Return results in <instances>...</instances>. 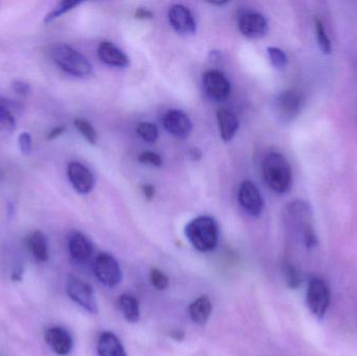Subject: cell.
Returning <instances> with one entry per match:
<instances>
[{
    "instance_id": "obj_4",
    "label": "cell",
    "mask_w": 357,
    "mask_h": 356,
    "mask_svg": "<svg viewBox=\"0 0 357 356\" xmlns=\"http://www.w3.org/2000/svg\"><path fill=\"white\" fill-rule=\"evenodd\" d=\"M185 235L193 248L199 252H209L218 245L220 230L213 217L202 215L187 224Z\"/></svg>"
},
{
    "instance_id": "obj_16",
    "label": "cell",
    "mask_w": 357,
    "mask_h": 356,
    "mask_svg": "<svg viewBox=\"0 0 357 356\" xmlns=\"http://www.w3.org/2000/svg\"><path fill=\"white\" fill-rule=\"evenodd\" d=\"M98 56L102 62L109 66L125 68L130 64L129 58L125 52H121L117 46L111 42H102L98 45Z\"/></svg>"
},
{
    "instance_id": "obj_5",
    "label": "cell",
    "mask_w": 357,
    "mask_h": 356,
    "mask_svg": "<svg viewBox=\"0 0 357 356\" xmlns=\"http://www.w3.org/2000/svg\"><path fill=\"white\" fill-rule=\"evenodd\" d=\"M306 301L310 313L322 320L331 305V290L324 280L314 277L308 282Z\"/></svg>"
},
{
    "instance_id": "obj_11",
    "label": "cell",
    "mask_w": 357,
    "mask_h": 356,
    "mask_svg": "<svg viewBox=\"0 0 357 356\" xmlns=\"http://www.w3.org/2000/svg\"><path fill=\"white\" fill-rule=\"evenodd\" d=\"M238 27L241 33L250 39H260L268 31L266 17L257 12L245 13L239 18Z\"/></svg>"
},
{
    "instance_id": "obj_39",
    "label": "cell",
    "mask_w": 357,
    "mask_h": 356,
    "mask_svg": "<svg viewBox=\"0 0 357 356\" xmlns=\"http://www.w3.org/2000/svg\"><path fill=\"white\" fill-rule=\"evenodd\" d=\"M228 3V2H211V4H213V6H225V4Z\"/></svg>"
},
{
    "instance_id": "obj_30",
    "label": "cell",
    "mask_w": 357,
    "mask_h": 356,
    "mask_svg": "<svg viewBox=\"0 0 357 356\" xmlns=\"http://www.w3.org/2000/svg\"><path fill=\"white\" fill-rule=\"evenodd\" d=\"M151 284L159 291H165L169 288V280L163 272L158 269H153L150 273Z\"/></svg>"
},
{
    "instance_id": "obj_3",
    "label": "cell",
    "mask_w": 357,
    "mask_h": 356,
    "mask_svg": "<svg viewBox=\"0 0 357 356\" xmlns=\"http://www.w3.org/2000/svg\"><path fill=\"white\" fill-rule=\"evenodd\" d=\"M48 56L65 72L75 77H86L92 72L91 63L84 54L68 44L54 43L48 46Z\"/></svg>"
},
{
    "instance_id": "obj_2",
    "label": "cell",
    "mask_w": 357,
    "mask_h": 356,
    "mask_svg": "<svg viewBox=\"0 0 357 356\" xmlns=\"http://www.w3.org/2000/svg\"><path fill=\"white\" fill-rule=\"evenodd\" d=\"M262 177L273 192L285 194L293 182L291 164L280 153H270L262 162Z\"/></svg>"
},
{
    "instance_id": "obj_15",
    "label": "cell",
    "mask_w": 357,
    "mask_h": 356,
    "mask_svg": "<svg viewBox=\"0 0 357 356\" xmlns=\"http://www.w3.org/2000/svg\"><path fill=\"white\" fill-rule=\"evenodd\" d=\"M45 342L56 355L67 356L73 349V339L66 330L62 327H52L46 330L44 334Z\"/></svg>"
},
{
    "instance_id": "obj_38",
    "label": "cell",
    "mask_w": 357,
    "mask_h": 356,
    "mask_svg": "<svg viewBox=\"0 0 357 356\" xmlns=\"http://www.w3.org/2000/svg\"><path fill=\"white\" fill-rule=\"evenodd\" d=\"M189 155H190V157L193 159V160H199V159H201L202 157V153L199 152L197 148H192V150H190Z\"/></svg>"
},
{
    "instance_id": "obj_1",
    "label": "cell",
    "mask_w": 357,
    "mask_h": 356,
    "mask_svg": "<svg viewBox=\"0 0 357 356\" xmlns=\"http://www.w3.org/2000/svg\"><path fill=\"white\" fill-rule=\"evenodd\" d=\"M285 225L291 238L306 250L319 246L312 207L303 200H295L285 208Z\"/></svg>"
},
{
    "instance_id": "obj_33",
    "label": "cell",
    "mask_w": 357,
    "mask_h": 356,
    "mask_svg": "<svg viewBox=\"0 0 357 356\" xmlns=\"http://www.w3.org/2000/svg\"><path fill=\"white\" fill-rule=\"evenodd\" d=\"M12 89L18 95L26 96L31 92V86L25 82L14 81L12 84Z\"/></svg>"
},
{
    "instance_id": "obj_7",
    "label": "cell",
    "mask_w": 357,
    "mask_h": 356,
    "mask_svg": "<svg viewBox=\"0 0 357 356\" xmlns=\"http://www.w3.org/2000/svg\"><path fill=\"white\" fill-rule=\"evenodd\" d=\"M66 291L71 300L90 314L98 313V302L93 288L87 282L83 281L75 276H69L67 280Z\"/></svg>"
},
{
    "instance_id": "obj_27",
    "label": "cell",
    "mask_w": 357,
    "mask_h": 356,
    "mask_svg": "<svg viewBox=\"0 0 357 356\" xmlns=\"http://www.w3.org/2000/svg\"><path fill=\"white\" fill-rule=\"evenodd\" d=\"M138 135L144 140V141L150 142V144H154L158 139L159 132L157 129L156 125H153L151 123H142L137 125Z\"/></svg>"
},
{
    "instance_id": "obj_28",
    "label": "cell",
    "mask_w": 357,
    "mask_h": 356,
    "mask_svg": "<svg viewBox=\"0 0 357 356\" xmlns=\"http://www.w3.org/2000/svg\"><path fill=\"white\" fill-rule=\"evenodd\" d=\"M283 273H284L285 281H287L289 288H299L300 284H301V275H300L299 271L295 265L289 263H285Z\"/></svg>"
},
{
    "instance_id": "obj_26",
    "label": "cell",
    "mask_w": 357,
    "mask_h": 356,
    "mask_svg": "<svg viewBox=\"0 0 357 356\" xmlns=\"http://www.w3.org/2000/svg\"><path fill=\"white\" fill-rule=\"evenodd\" d=\"M81 2L79 1H62L60 3L56 4L45 17H44V23H50L54 21V19L59 18V17L64 15L65 13L69 12V10H73L79 6Z\"/></svg>"
},
{
    "instance_id": "obj_37",
    "label": "cell",
    "mask_w": 357,
    "mask_h": 356,
    "mask_svg": "<svg viewBox=\"0 0 357 356\" xmlns=\"http://www.w3.org/2000/svg\"><path fill=\"white\" fill-rule=\"evenodd\" d=\"M171 336L176 341H182L185 338L184 332H181V330H175V332H172Z\"/></svg>"
},
{
    "instance_id": "obj_13",
    "label": "cell",
    "mask_w": 357,
    "mask_h": 356,
    "mask_svg": "<svg viewBox=\"0 0 357 356\" xmlns=\"http://www.w3.org/2000/svg\"><path fill=\"white\" fill-rule=\"evenodd\" d=\"M69 181L79 194H87L94 187V177L90 169L79 162H70L67 167Z\"/></svg>"
},
{
    "instance_id": "obj_21",
    "label": "cell",
    "mask_w": 357,
    "mask_h": 356,
    "mask_svg": "<svg viewBox=\"0 0 357 356\" xmlns=\"http://www.w3.org/2000/svg\"><path fill=\"white\" fill-rule=\"evenodd\" d=\"M29 251L37 261H44L48 259V244L46 236L41 231H35L27 240Z\"/></svg>"
},
{
    "instance_id": "obj_18",
    "label": "cell",
    "mask_w": 357,
    "mask_h": 356,
    "mask_svg": "<svg viewBox=\"0 0 357 356\" xmlns=\"http://www.w3.org/2000/svg\"><path fill=\"white\" fill-rule=\"evenodd\" d=\"M216 118L220 137L224 141H231L238 131L239 121L236 115L232 111L220 109L216 113Z\"/></svg>"
},
{
    "instance_id": "obj_10",
    "label": "cell",
    "mask_w": 357,
    "mask_h": 356,
    "mask_svg": "<svg viewBox=\"0 0 357 356\" xmlns=\"http://www.w3.org/2000/svg\"><path fill=\"white\" fill-rule=\"evenodd\" d=\"M204 90L211 100L222 102L231 91L230 82L218 70H208L203 77Z\"/></svg>"
},
{
    "instance_id": "obj_25",
    "label": "cell",
    "mask_w": 357,
    "mask_h": 356,
    "mask_svg": "<svg viewBox=\"0 0 357 356\" xmlns=\"http://www.w3.org/2000/svg\"><path fill=\"white\" fill-rule=\"evenodd\" d=\"M75 127H77V131L81 133V135L87 140L89 144H96L98 141V133L93 125L83 118H77L75 121Z\"/></svg>"
},
{
    "instance_id": "obj_36",
    "label": "cell",
    "mask_w": 357,
    "mask_h": 356,
    "mask_svg": "<svg viewBox=\"0 0 357 356\" xmlns=\"http://www.w3.org/2000/svg\"><path fill=\"white\" fill-rule=\"evenodd\" d=\"M135 17L138 19H151L154 17L153 12H151L148 8H138L135 12Z\"/></svg>"
},
{
    "instance_id": "obj_9",
    "label": "cell",
    "mask_w": 357,
    "mask_h": 356,
    "mask_svg": "<svg viewBox=\"0 0 357 356\" xmlns=\"http://www.w3.org/2000/svg\"><path fill=\"white\" fill-rule=\"evenodd\" d=\"M238 201L243 210L251 217H259L264 211V201L260 190L255 183L249 180H245L241 183L238 192Z\"/></svg>"
},
{
    "instance_id": "obj_20",
    "label": "cell",
    "mask_w": 357,
    "mask_h": 356,
    "mask_svg": "<svg viewBox=\"0 0 357 356\" xmlns=\"http://www.w3.org/2000/svg\"><path fill=\"white\" fill-rule=\"evenodd\" d=\"M212 303L207 296H202L189 305V315L197 325L207 323L211 316Z\"/></svg>"
},
{
    "instance_id": "obj_6",
    "label": "cell",
    "mask_w": 357,
    "mask_h": 356,
    "mask_svg": "<svg viewBox=\"0 0 357 356\" xmlns=\"http://www.w3.org/2000/svg\"><path fill=\"white\" fill-rule=\"evenodd\" d=\"M303 105L304 100L301 93L296 90H284L275 98V115L282 123H291L299 116Z\"/></svg>"
},
{
    "instance_id": "obj_23",
    "label": "cell",
    "mask_w": 357,
    "mask_h": 356,
    "mask_svg": "<svg viewBox=\"0 0 357 356\" xmlns=\"http://www.w3.org/2000/svg\"><path fill=\"white\" fill-rule=\"evenodd\" d=\"M15 107H17V105L10 100L0 98V133L14 130L16 119L13 114L12 109Z\"/></svg>"
},
{
    "instance_id": "obj_8",
    "label": "cell",
    "mask_w": 357,
    "mask_h": 356,
    "mask_svg": "<svg viewBox=\"0 0 357 356\" xmlns=\"http://www.w3.org/2000/svg\"><path fill=\"white\" fill-rule=\"evenodd\" d=\"M98 279L109 288H114L121 281V269L116 259L108 253H100L94 263Z\"/></svg>"
},
{
    "instance_id": "obj_32",
    "label": "cell",
    "mask_w": 357,
    "mask_h": 356,
    "mask_svg": "<svg viewBox=\"0 0 357 356\" xmlns=\"http://www.w3.org/2000/svg\"><path fill=\"white\" fill-rule=\"evenodd\" d=\"M18 146L21 153L25 156H29L33 152V139L29 133H21L18 137Z\"/></svg>"
},
{
    "instance_id": "obj_35",
    "label": "cell",
    "mask_w": 357,
    "mask_h": 356,
    "mask_svg": "<svg viewBox=\"0 0 357 356\" xmlns=\"http://www.w3.org/2000/svg\"><path fill=\"white\" fill-rule=\"evenodd\" d=\"M142 192L148 200H152L155 196V187L151 184H144L142 186Z\"/></svg>"
},
{
    "instance_id": "obj_29",
    "label": "cell",
    "mask_w": 357,
    "mask_h": 356,
    "mask_svg": "<svg viewBox=\"0 0 357 356\" xmlns=\"http://www.w3.org/2000/svg\"><path fill=\"white\" fill-rule=\"evenodd\" d=\"M268 58H270L271 63H272L273 66H274L275 68L283 69L287 67L289 60H287V54H285L281 48L275 47V46L268 47Z\"/></svg>"
},
{
    "instance_id": "obj_31",
    "label": "cell",
    "mask_w": 357,
    "mask_h": 356,
    "mask_svg": "<svg viewBox=\"0 0 357 356\" xmlns=\"http://www.w3.org/2000/svg\"><path fill=\"white\" fill-rule=\"evenodd\" d=\"M138 160L144 164L153 165V167H162L163 160L160 155L154 152H142L138 157Z\"/></svg>"
},
{
    "instance_id": "obj_24",
    "label": "cell",
    "mask_w": 357,
    "mask_h": 356,
    "mask_svg": "<svg viewBox=\"0 0 357 356\" xmlns=\"http://www.w3.org/2000/svg\"><path fill=\"white\" fill-rule=\"evenodd\" d=\"M314 31H316L317 40H318L319 46L323 54H329L333 52V44H331V38L325 29L324 23L320 18L314 19Z\"/></svg>"
},
{
    "instance_id": "obj_34",
    "label": "cell",
    "mask_w": 357,
    "mask_h": 356,
    "mask_svg": "<svg viewBox=\"0 0 357 356\" xmlns=\"http://www.w3.org/2000/svg\"><path fill=\"white\" fill-rule=\"evenodd\" d=\"M66 132V127L65 125H59V127H54L52 131L48 133L47 140H54L56 138L60 137L61 135Z\"/></svg>"
},
{
    "instance_id": "obj_22",
    "label": "cell",
    "mask_w": 357,
    "mask_h": 356,
    "mask_svg": "<svg viewBox=\"0 0 357 356\" xmlns=\"http://www.w3.org/2000/svg\"><path fill=\"white\" fill-rule=\"evenodd\" d=\"M119 307L123 317L130 323H137L140 319L139 303L135 297L131 295H121L119 298Z\"/></svg>"
},
{
    "instance_id": "obj_14",
    "label": "cell",
    "mask_w": 357,
    "mask_h": 356,
    "mask_svg": "<svg viewBox=\"0 0 357 356\" xmlns=\"http://www.w3.org/2000/svg\"><path fill=\"white\" fill-rule=\"evenodd\" d=\"M163 125L171 135L178 139H185L190 135L192 130L189 117L180 110H171L163 117Z\"/></svg>"
},
{
    "instance_id": "obj_12",
    "label": "cell",
    "mask_w": 357,
    "mask_h": 356,
    "mask_svg": "<svg viewBox=\"0 0 357 356\" xmlns=\"http://www.w3.org/2000/svg\"><path fill=\"white\" fill-rule=\"evenodd\" d=\"M169 20L172 27L180 35H193L197 29L192 13L182 4H174L169 8Z\"/></svg>"
},
{
    "instance_id": "obj_19",
    "label": "cell",
    "mask_w": 357,
    "mask_h": 356,
    "mask_svg": "<svg viewBox=\"0 0 357 356\" xmlns=\"http://www.w3.org/2000/svg\"><path fill=\"white\" fill-rule=\"evenodd\" d=\"M98 353L100 356H127L119 339L112 332H102L98 342Z\"/></svg>"
},
{
    "instance_id": "obj_17",
    "label": "cell",
    "mask_w": 357,
    "mask_h": 356,
    "mask_svg": "<svg viewBox=\"0 0 357 356\" xmlns=\"http://www.w3.org/2000/svg\"><path fill=\"white\" fill-rule=\"evenodd\" d=\"M69 253L77 263H85L91 257L93 253V247L89 238H86L83 233L75 232L69 238Z\"/></svg>"
}]
</instances>
